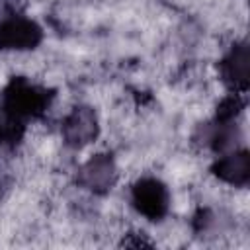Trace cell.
<instances>
[{
    "mask_svg": "<svg viewBox=\"0 0 250 250\" xmlns=\"http://www.w3.org/2000/svg\"><path fill=\"white\" fill-rule=\"evenodd\" d=\"M53 100L55 90L25 76H12L0 92V111L27 127L29 121L41 119L49 111Z\"/></svg>",
    "mask_w": 250,
    "mask_h": 250,
    "instance_id": "1",
    "label": "cell"
},
{
    "mask_svg": "<svg viewBox=\"0 0 250 250\" xmlns=\"http://www.w3.org/2000/svg\"><path fill=\"white\" fill-rule=\"evenodd\" d=\"M131 207L150 223H160L170 211V189L154 176H143L131 186Z\"/></svg>",
    "mask_w": 250,
    "mask_h": 250,
    "instance_id": "2",
    "label": "cell"
},
{
    "mask_svg": "<svg viewBox=\"0 0 250 250\" xmlns=\"http://www.w3.org/2000/svg\"><path fill=\"white\" fill-rule=\"evenodd\" d=\"M43 41V27L25 14L12 12L0 20V51H33Z\"/></svg>",
    "mask_w": 250,
    "mask_h": 250,
    "instance_id": "3",
    "label": "cell"
},
{
    "mask_svg": "<svg viewBox=\"0 0 250 250\" xmlns=\"http://www.w3.org/2000/svg\"><path fill=\"white\" fill-rule=\"evenodd\" d=\"M61 135L66 146L84 148L100 135V119L92 105H74L61 123Z\"/></svg>",
    "mask_w": 250,
    "mask_h": 250,
    "instance_id": "4",
    "label": "cell"
},
{
    "mask_svg": "<svg viewBox=\"0 0 250 250\" xmlns=\"http://www.w3.org/2000/svg\"><path fill=\"white\" fill-rule=\"evenodd\" d=\"M119 172H117V164L113 154L109 152H98L94 156H90L80 168H78V184L96 193V195H105L113 189V186L117 184Z\"/></svg>",
    "mask_w": 250,
    "mask_h": 250,
    "instance_id": "5",
    "label": "cell"
},
{
    "mask_svg": "<svg viewBox=\"0 0 250 250\" xmlns=\"http://www.w3.org/2000/svg\"><path fill=\"white\" fill-rule=\"evenodd\" d=\"M219 76L229 92L246 94L250 84V53L248 41H234L219 61Z\"/></svg>",
    "mask_w": 250,
    "mask_h": 250,
    "instance_id": "6",
    "label": "cell"
},
{
    "mask_svg": "<svg viewBox=\"0 0 250 250\" xmlns=\"http://www.w3.org/2000/svg\"><path fill=\"white\" fill-rule=\"evenodd\" d=\"M211 174L223 184L246 188L250 182V154L246 148H230L221 152L211 164Z\"/></svg>",
    "mask_w": 250,
    "mask_h": 250,
    "instance_id": "7",
    "label": "cell"
},
{
    "mask_svg": "<svg viewBox=\"0 0 250 250\" xmlns=\"http://www.w3.org/2000/svg\"><path fill=\"white\" fill-rule=\"evenodd\" d=\"M25 135V125L10 119L0 111V146L2 148H14L16 145L21 143Z\"/></svg>",
    "mask_w": 250,
    "mask_h": 250,
    "instance_id": "8",
    "label": "cell"
}]
</instances>
